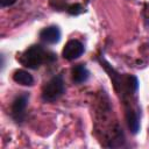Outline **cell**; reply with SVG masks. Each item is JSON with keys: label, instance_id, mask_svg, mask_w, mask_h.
<instances>
[{"label": "cell", "instance_id": "6da1fadb", "mask_svg": "<svg viewBox=\"0 0 149 149\" xmlns=\"http://www.w3.org/2000/svg\"><path fill=\"white\" fill-rule=\"evenodd\" d=\"M97 61L100 66L108 74L114 91L122 105L125 120L129 132L133 135H136L141 128V105L139 100V79L134 74L122 73L114 69L102 56H98Z\"/></svg>", "mask_w": 149, "mask_h": 149}, {"label": "cell", "instance_id": "7a4b0ae2", "mask_svg": "<svg viewBox=\"0 0 149 149\" xmlns=\"http://www.w3.org/2000/svg\"><path fill=\"white\" fill-rule=\"evenodd\" d=\"M93 133L99 143L105 148H121L126 146L125 133L105 91L95 95L93 107Z\"/></svg>", "mask_w": 149, "mask_h": 149}, {"label": "cell", "instance_id": "3957f363", "mask_svg": "<svg viewBox=\"0 0 149 149\" xmlns=\"http://www.w3.org/2000/svg\"><path fill=\"white\" fill-rule=\"evenodd\" d=\"M17 61L27 69L37 70L43 64H52L56 62L57 55L41 44H31L17 56Z\"/></svg>", "mask_w": 149, "mask_h": 149}, {"label": "cell", "instance_id": "277c9868", "mask_svg": "<svg viewBox=\"0 0 149 149\" xmlns=\"http://www.w3.org/2000/svg\"><path fill=\"white\" fill-rule=\"evenodd\" d=\"M65 93V84L63 74H56L51 77L42 87L41 98L44 102H54L58 100Z\"/></svg>", "mask_w": 149, "mask_h": 149}, {"label": "cell", "instance_id": "5b68a950", "mask_svg": "<svg viewBox=\"0 0 149 149\" xmlns=\"http://www.w3.org/2000/svg\"><path fill=\"white\" fill-rule=\"evenodd\" d=\"M29 101V93L22 92L16 95L10 105V118L17 125H21L26 120V108Z\"/></svg>", "mask_w": 149, "mask_h": 149}, {"label": "cell", "instance_id": "8992f818", "mask_svg": "<svg viewBox=\"0 0 149 149\" xmlns=\"http://www.w3.org/2000/svg\"><path fill=\"white\" fill-rule=\"evenodd\" d=\"M84 52H85L84 44L79 40L72 38V40H69L65 43V45L62 50V56H63L64 59H66L69 62H72L74 59L79 58Z\"/></svg>", "mask_w": 149, "mask_h": 149}, {"label": "cell", "instance_id": "52a82bcc", "mask_svg": "<svg viewBox=\"0 0 149 149\" xmlns=\"http://www.w3.org/2000/svg\"><path fill=\"white\" fill-rule=\"evenodd\" d=\"M38 36H40V40L44 44H56L61 41L62 33H61V29L58 26L51 24V26H48V27L41 29Z\"/></svg>", "mask_w": 149, "mask_h": 149}, {"label": "cell", "instance_id": "ba28073f", "mask_svg": "<svg viewBox=\"0 0 149 149\" xmlns=\"http://www.w3.org/2000/svg\"><path fill=\"white\" fill-rule=\"evenodd\" d=\"M90 71L87 70L85 64H76L71 68V79L74 84L80 85L88 80Z\"/></svg>", "mask_w": 149, "mask_h": 149}, {"label": "cell", "instance_id": "9c48e42d", "mask_svg": "<svg viewBox=\"0 0 149 149\" xmlns=\"http://www.w3.org/2000/svg\"><path fill=\"white\" fill-rule=\"evenodd\" d=\"M13 80L22 86H33L34 77L24 69H17L13 72Z\"/></svg>", "mask_w": 149, "mask_h": 149}, {"label": "cell", "instance_id": "30bf717a", "mask_svg": "<svg viewBox=\"0 0 149 149\" xmlns=\"http://www.w3.org/2000/svg\"><path fill=\"white\" fill-rule=\"evenodd\" d=\"M65 10H66L70 15L77 16V15H80L81 13H84V12H85V8H84V6L80 5V3H71V5H68V6L65 7Z\"/></svg>", "mask_w": 149, "mask_h": 149}, {"label": "cell", "instance_id": "8fae6325", "mask_svg": "<svg viewBox=\"0 0 149 149\" xmlns=\"http://www.w3.org/2000/svg\"><path fill=\"white\" fill-rule=\"evenodd\" d=\"M17 0H0V5L1 7H9L13 6Z\"/></svg>", "mask_w": 149, "mask_h": 149}]
</instances>
